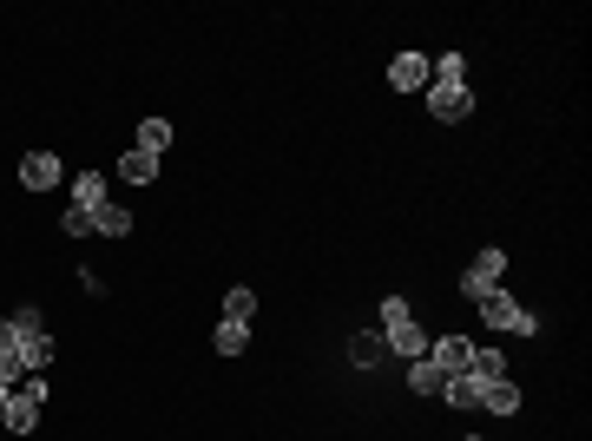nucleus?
Returning <instances> with one entry per match:
<instances>
[{"label": "nucleus", "mask_w": 592, "mask_h": 441, "mask_svg": "<svg viewBox=\"0 0 592 441\" xmlns=\"http://www.w3.org/2000/svg\"><path fill=\"white\" fill-rule=\"evenodd\" d=\"M7 323H14V336H47V316L33 310V303H20V310H7Z\"/></svg>", "instance_id": "nucleus-21"}, {"label": "nucleus", "mask_w": 592, "mask_h": 441, "mask_svg": "<svg viewBox=\"0 0 592 441\" xmlns=\"http://www.w3.org/2000/svg\"><path fill=\"white\" fill-rule=\"evenodd\" d=\"M481 389H487V382H474V376H448V389H441V395H448L454 409H481Z\"/></svg>", "instance_id": "nucleus-18"}, {"label": "nucleus", "mask_w": 592, "mask_h": 441, "mask_svg": "<svg viewBox=\"0 0 592 441\" xmlns=\"http://www.w3.org/2000/svg\"><path fill=\"white\" fill-rule=\"evenodd\" d=\"M481 409H487V415H520V389H514L507 376L487 382V389H481Z\"/></svg>", "instance_id": "nucleus-12"}, {"label": "nucleus", "mask_w": 592, "mask_h": 441, "mask_svg": "<svg viewBox=\"0 0 592 441\" xmlns=\"http://www.w3.org/2000/svg\"><path fill=\"white\" fill-rule=\"evenodd\" d=\"M20 185H27V191H53V185H66L60 158H53V152H27V158H20Z\"/></svg>", "instance_id": "nucleus-6"}, {"label": "nucleus", "mask_w": 592, "mask_h": 441, "mask_svg": "<svg viewBox=\"0 0 592 441\" xmlns=\"http://www.w3.org/2000/svg\"><path fill=\"white\" fill-rule=\"evenodd\" d=\"M224 316H231V323H250V316H257V290H224Z\"/></svg>", "instance_id": "nucleus-20"}, {"label": "nucleus", "mask_w": 592, "mask_h": 441, "mask_svg": "<svg viewBox=\"0 0 592 441\" xmlns=\"http://www.w3.org/2000/svg\"><path fill=\"white\" fill-rule=\"evenodd\" d=\"M389 86L395 93H421V86H428V60H421V53H395L389 60Z\"/></svg>", "instance_id": "nucleus-7"}, {"label": "nucleus", "mask_w": 592, "mask_h": 441, "mask_svg": "<svg viewBox=\"0 0 592 441\" xmlns=\"http://www.w3.org/2000/svg\"><path fill=\"white\" fill-rule=\"evenodd\" d=\"M389 336V356H402V363H421L428 356V336H421V323L408 316V323H395V330H382Z\"/></svg>", "instance_id": "nucleus-8"}, {"label": "nucleus", "mask_w": 592, "mask_h": 441, "mask_svg": "<svg viewBox=\"0 0 592 441\" xmlns=\"http://www.w3.org/2000/svg\"><path fill=\"white\" fill-rule=\"evenodd\" d=\"M20 363H27V376H47V363H53V336H20Z\"/></svg>", "instance_id": "nucleus-14"}, {"label": "nucleus", "mask_w": 592, "mask_h": 441, "mask_svg": "<svg viewBox=\"0 0 592 441\" xmlns=\"http://www.w3.org/2000/svg\"><path fill=\"white\" fill-rule=\"evenodd\" d=\"M468 356H474L468 336H428V363H435L441 376H468Z\"/></svg>", "instance_id": "nucleus-5"}, {"label": "nucleus", "mask_w": 592, "mask_h": 441, "mask_svg": "<svg viewBox=\"0 0 592 441\" xmlns=\"http://www.w3.org/2000/svg\"><path fill=\"white\" fill-rule=\"evenodd\" d=\"M211 343H218V356H244V349H250V323H231V316H224Z\"/></svg>", "instance_id": "nucleus-17"}, {"label": "nucleus", "mask_w": 592, "mask_h": 441, "mask_svg": "<svg viewBox=\"0 0 592 441\" xmlns=\"http://www.w3.org/2000/svg\"><path fill=\"white\" fill-rule=\"evenodd\" d=\"M7 395H14V389H0V402H7Z\"/></svg>", "instance_id": "nucleus-25"}, {"label": "nucleus", "mask_w": 592, "mask_h": 441, "mask_svg": "<svg viewBox=\"0 0 592 441\" xmlns=\"http://www.w3.org/2000/svg\"><path fill=\"white\" fill-rule=\"evenodd\" d=\"M47 395H53L47 376H27L7 402H0V428H7V435H33V422H40V409H47Z\"/></svg>", "instance_id": "nucleus-2"}, {"label": "nucleus", "mask_w": 592, "mask_h": 441, "mask_svg": "<svg viewBox=\"0 0 592 441\" xmlns=\"http://www.w3.org/2000/svg\"><path fill=\"white\" fill-rule=\"evenodd\" d=\"M349 363H356V369H382V363H389V336H382V330H362L356 343H349Z\"/></svg>", "instance_id": "nucleus-9"}, {"label": "nucleus", "mask_w": 592, "mask_h": 441, "mask_svg": "<svg viewBox=\"0 0 592 441\" xmlns=\"http://www.w3.org/2000/svg\"><path fill=\"white\" fill-rule=\"evenodd\" d=\"M60 231H66V237H93V211H79V205H66Z\"/></svg>", "instance_id": "nucleus-22"}, {"label": "nucleus", "mask_w": 592, "mask_h": 441, "mask_svg": "<svg viewBox=\"0 0 592 441\" xmlns=\"http://www.w3.org/2000/svg\"><path fill=\"white\" fill-rule=\"evenodd\" d=\"M500 277H507V251H494V244H487V251L468 264L461 290H468V297H487V290H500Z\"/></svg>", "instance_id": "nucleus-4"}, {"label": "nucleus", "mask_w": 592, "mask_h": 441, "mask_svg": "<svg viewBox=\"0 0 592 441\" xmlns=\"http://www.w3.org/2000/svg\"><path fill=\"white\" fill-rule=\"evenodd\" d=\"M408 389H415V395H441V389H448V376L421 356V363H408Z\"/></svg>", "instance_id": "nucleus-16"}, {"label": "nucleus", "mask_w": 592, "mask_h": 441, "mask_svg": "<svg viewBox=\"0 0 592 441\" xmlns=\"http://www.w3.org/2000/svg\"><path fill=\"white\" fill-rule=\"evenodd\" d=\"M119 178H125V185H152V178H158V158H152V152H139V145H132V152L119 158Z\"/></svg>", "instance_id": "nucleus-13"}, {"label": "nucleus", "mask_w": 592, "mask_h": 441, "mask_svg": "<svg viewBox=\"0 0 592 441\" xmlns=\"http://www.w3.org/2000/svg\"><path fill=\"white\" fill-rule=\"evenodd\" d=\"M474 303H481V323H487V330H500V336H533V316L520 310L507 290H487V297H474Z\"/></svg>", "instance_id": "nucleus-3"}, {"label": "nucleus", "mask_w": 592, "mask_h": 441, "mask_svg": "<svg viewBox=\"0 0 592 441\" xmlns=\"http://www.w3.org/2000/svg\"><path fill=\"white\" fill-rule=\"evenodd\" d=\"M468 441H481V435H468Z\"/></svg>", "instance_id": "nucleus-26"}, {"label": "nucleus", "mask_w": 592, "mask_h": 441, "mask_svg": "<svg viewBox=\"0 0 592 441\" xmlns=\"http://www.w3.org/2000/svg\"><path fill=\"white\" fill-rule=\"evenodd\" d=\"M428 112H435L441 126H448V119H468V112H474L468 60H461V53H441V60L428 66Z\"/></svg>", "instance_id": "nucleus-1"}, {"label": "nucleus", "mask_w": 592, "mask_h": 441, "mask_svg": "<svg viewBox=\"0 0 592 441\" xmlns=\"http://www.w3.org/2000/svg\"><path fill=\"white\" fill-rule=\"evenodd\" d=\"M408 316H415V310H408V297H389V303H382V330H395V323H408Z\"/></svg>", "instance_id": "nucleus-23"}, {"label": "nucleus", "mask_w": 592, "mask_h": 441, "mask_svg": "<svg viewBox=\"0 0 592 441\" xmlns=\"http://www.w3.org/2000/svg\"><path fill=\"white\" fill-rule=\"evenodd\" d=\"M7 349H20V336H14V323L0 316V356H7Z\"/></svg>", "instance_id": "nucleus-24"}, {"label": "nucleus", "mask_w": 592, "mask_h": 441, "mask_svg": "<svg viewBox=\"0 0 592 441\" xmlns=\"http://www.w3.org/2000/svg\"><path fill=\"white\" fill-rule=\"evenodd\" d=\"M165 145H172V119H145V126H139V152L165 158Z\"/></svg>", "instance_id": "nucleus-19"}, {"label": "nucleus", "mask_w": 592, "mask_h": 441, "mask_svg": "<svg viewBox=\"0 0 592 441\" xmlns=\"http://www.w3.org/2000/svg\"><path fill=\"white\" fill-rule=\"evenodd\" d=\"M73 205L79 211H99V205H106V178H99V172H79L73 178Z\"/></svg>", "instance_id": "nucleus-15"}, {"label": "nucleus", "mask_w": 592, "mask_h": 441, "mask_svg": "<svg viewBox=\"0 0 592 441\" xmlns=\"http://www.w3.org/2000/svg\"><path fill=\"white\" fill-rule=\"evenodd\" d=\"M468 376H474V382H500V376H507V356H500L494 343H474V356H468Z\"/></svg>", "instance_id": "nucleus-10"}, {"label": "nucleus", "mask_w": 592, "mask_h": 441, "mask_svg": "<svg viewBox=\"0 0 592 441\" xmlns=\"http://www.w3.org/2000/svg\"><path fill=\"white\" fill-rule=\"evenodd\" d=\"M93 237H132V211H125V205H112V198H106V205L93 211Z\"/></svg>", "instance_id": "nucleus-11"}]
</instances>
